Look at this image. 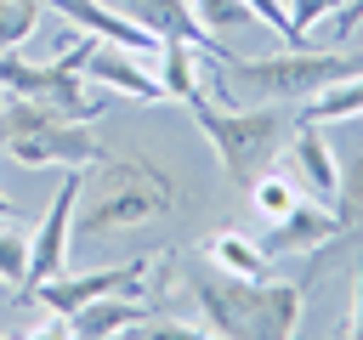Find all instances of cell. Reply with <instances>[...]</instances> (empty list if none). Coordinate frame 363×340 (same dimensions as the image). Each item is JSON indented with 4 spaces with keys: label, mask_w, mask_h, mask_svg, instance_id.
Here are the masks:
<instances>
[{
    "label": "cell",
    "mask_w": 363,
    "mask_h": 340,
    "mask_svg": "<svg viewBox=\"0 0 363 340\" xmlns=\"http://www.w3.org/2000/svg\"><path fill=\"white\" fill-rule=\"evenodd\" d=\"M0 215H17V204H11V198H6V193H0Z\"/></svg>",
    "instance_id": "24"
},
{
    "label": "cell",
    "mask_w": 363,
    "mask_h": 340,
    "mask_svg": "<svg viewBox=\"0 0 363 340\" xmlns=\"http://www.w3.org/2000/svg\"><path fill=\"white\" fill-rule=\"evenodd\" d=\"M79 193H85V170H68L62 187H57V198H51V210H45V221H40L34 238H28V272H23V289H34V283H45L51 272H62V261H68V238H74V204H79Z\"/></svg>",
    "instance_id": "7"
},
{
    "label": "cell",
    "mask_w": 363,
    "mask_h": 340,
    "mask_svg": "<svg viewBox=\"0 0 363 340\" xmlns=\"http://www.w3.org/2000/svg\"><path fill=\"white\" fill-rule=\"evenodd\" d=\"M284 159H289V181L301 187V198H318L335 210V187H340V164H335V147L323 142V130L312 119H295L289 142H284Z\"/></svg>",
    "instance_id": "9"
},
{
    "label": "cell",
    "mask_w": 363,
    "mask_h": 340,
    "mask_svg": "<svg viewBox=\"0 0 363 340\" xmlns=\"http://www.w3.org/2000/svg\"><path fill=\"white\" fill-rule=\"evenodd\" d=\"M130 23H142L147 34H159V40H187V45H204V51H221L210 34H204V23L193 17V0H113Z\"/></svg>",
    "instance_id": "13"
},
{
    "label": "cell",
    "mask_w": 363,
    "mask_h": 340,
    "mask_svg": "<svg viewBox=\"0 0 363 340\" xmlns=\"http://www.w3.org/2000/svg\"><path fill=\"white\" fill-rule=\"evenodd\" d=\"M346 334L363 340V255H357V272H352V323H346Z\"/></svg>",
    "instance_id": "22"
},
{
    "label": "cell",
    "mask_w": 363,
    "mask_h": 340,
    "mask_svg": "<svg viewBox=\"0 0 363 340\" xmlns=\"http://www.w3.org/2000/svg\"><path fill=\"white\" fill-rule=\"evenodd\" d=\"M0 91L45 102V108H57L68 119H96L102 113V96L91 91V79L74 74V68H62L57 57L51 62H23L17 51H0Z\"/></svg>",
    "instance_id": "6"
},
{
    "label": "cell",
    "mask_w": 363,
    "mask_h": 340,
    "mask_svg": "<svg viewBox=\"0 0 363 340\" xmlns=\"http://www.w3.org/2000/svg\"><path fill=\"white\" fill-rule=\"evenodd\" d=\"M147 272H153V261H125V266H102V272H79V278L51 272V278H45V283H34L28 295H34L51 317H62V323H68V312H79V306H85V300H96V295L142 289V283H147Z\"/></svg>",
    "instance_id": "8"
},
{
    "label": "cell",
    "mask_w": 363,
    "mask_h": 340,
    "mask_svg": "<svg viewBox=\"0 0 363 340\" xmlns=\"http://www.w3.org/2000/svg\"><path fill=\"white\" fill-rule=\"evenodd\" d=\"M340 187H335V215H340V232H357L363 238V136H352L340 153Z\"/></svg>",
    "instance_id": "14"
},
{
    "label": "cell",
    "mask_w": 363,
    "mask_h": 340,
    "mask_svg": "<svg viewBox=\"0 0 363 340\" xmlns=\"http://www.w3.org/2000/svg\"><path fill=\"white\" fill-rule=\"evenodd\" d=\"M40 6H51V11H62L79 34H96V40H113V45H130V51H147V57H159V34H147L142 23H130L119 6H108V0H40Z\"/></svg>",
    "instance_id": "12"
},
{
    "label": "cell",
    "mask_w": 363,
    "mask_h": 340,
    "mask_svg": "<svg viewBox=\"0 0 363 340\" xmlns=\"http://www.w3.org/2000/svg\"><path fill=\"white\" fill-rule=\"evenodd\" d=\"M244 193H250V210H255L261 221H278V215H289V210L301 204V187L289 181V170H261Z\"/></svg>",
    "instance_id": "17"
},
{
    "label": "cell",
    "mask_w": 363,
    "mask_h": 340,
    "mask_svg": "<svg viewBox=\"0 0 363 340\" xmlns=\"http://www.w3.org/2000/svg\"><path fill=\"white\" fill-rule=\"evenodd\" d=\"M357 119H363V113H357Z\"/></svg>",
    "instance_id": "26"
},
{
    "label": "cell",
    "mask_w": 363,
    "mask_h": 340,
    "mask_svg": "<svg viewBox=\"0 0 363 340\" xmlns=\"http://www.w3.org/2000/svg\"><path fill=\"white\" fill-rule=\"evenodd\" d=\"M216 57L233 74L244 102H306L323 85L363 74V51H306V45H295V51H278V57H227V51H216Z\"/></svg>",
    "instance_id": "4"
},
{
    "label": "cell",
    "mask_w": 363,
    "mask_h": 340,
    "mask_svg": "<svg viewBox=\"0 0 363 340\" xmlns=\"http://www.w3.org/2000/svg\"><path fill=\"white\" fill-rule=\"evenodd\" d=\"M6 295H11V283H6V278H0V300H6Z\"/></svg>",
    "instance_id": "25"
},
{
    "label": "cell",
    "mask_w": 363,
    "mask_h": 340,
    "mask_svg": "<svg viewBox=\"0 0 363 340\" xmlns=\"http://www.w3.org/2000/svg\"><path fill=\"white\" fill-rule=\"evenodd\" d=\"M335 238H340V215L329 204H318V198H301L289 215L261 227V249L267 255H318Z\"/></svg>",
    "instance_id": "10"
},
{
    "label": "cell",
    "mask_w": 363,
    "mask_h": 340,
    "mask_svg": "<svg viewBox=\"0 0 363 340\" xmlns=\"http://www.w3.org/2000/svg\"><path fill=\"white\" fill-rule=\"evenodd\" d=\"M40 23V0H0V51H17Z\"/></svg>",
    "instance_id": "20"
},
{
    "label": "cell",
    "mask_w": 363,
    "mask_h": 340,
    "mask_svg": "<svg viewBox=\"0 0 363 340\" xmlns=\"http://www.w3.org/2000/svg\"><path fill=\"white\" fill-rule=\"evenodd\" d=\"M153 312H159L153 295H142V289H113V295L85 300L79 312H68V334H79V340H113V334H130L136 323H147Z\"/></svg>",
    "instance_id": "11"
},
{
    "label": "cell",
    "mask_w": 363,
    "mask_h": 340,
    "mask_svg": "<svg viewBox=\"0 0 363 340\" xmlns=\"http://www.w3.org/2000/svg\"><path fill=\"white\" fill-rule=\"evenodd\" d=\"M295 11H289V28H295V45H301V28L306 23H318V17H335L340 11V0H289Z\"/></svg>",
    "instance_id": "21"
},
{
    "label": "cell",
    "mask_w": 363,
    "mask_h": 340,
    "mask_svg": "<svg viewBox=\"0 0 363 340\" xmlns=\"http://www.w3.org/2000/svg\"><path fill=\"white\" fill-rule=\"evenodd\" d=\"M176 210V181L153 159H102L91 198L74 204V238H108L130 232L142 221H159Z\"/></svg>",
    "instance_id": "2"
},
{
    "label": "cell",
    "mask_w": 363,
    "mask_h": 340,
    "mask_svg": "<svg viewBox=\"0 0 363 340\" xmlns=\"http://www.w3.org/2000/svg\"><path fill=\"white\" fill-rule=\"evenodd\" d=\"M363 23V0H340V11H335V34H352Z\"/></svg>",
    "instance_id": "23"
},
{
    "label": "cell",
    "mask_w": 363,
    "mask_h": 340,
    "mask_svg": "<svg viewBox=\"0 0 363 340\" xmlns=\"http://www.w3.org/2000/svg\"><path fill=\"white\" fill-rule=\"evenodd\" d=\"M0 153L17 159L23 170H45V164L85 170V164H102V147L85 130V119H68V113H57L45 102H28V96H11L0 108Z\"/></svg>",
    "instance_id": "5"
},
{
    "label": "cell",
    "mask_w": 363,
    "mask_h": 340,
    "mask_svg": "<svg viewBox=\"0 0 363 340\" xmlns=\"http://www.w3.org/2000/svg\"><path fill=\"white\" fill-rule=\"evenodd\" d=\"M204 255H210L221 272H233V278H272V255L261 249V238H244V232H216V238L204 244Z\"/></svg>",
    "instance_id": "15"
},
{
    "label": "cell",
    "mask_w": 363,
    "mask_h": 340,
    "mask_svg": "<svg viewBox=\"0 0 363 340\" xmlns=\"http://www.w3.org/2000/svg\"><path fill=\"white\" fill-rule=\"evenodd\" d=\"M193 17L204 23V34H238V28H255V6L250 0H193Z\"/></svg>",
    "instance_id": "18"
},
{
    "label": "cell",
    "mask_w": 363,
    "mask_h": 340,
    "mask_svg": "<svg viewBox=\"0 0 363 340\" xmlns=\"http://www.w3.org/2000/svg\"><path fill=\"white\" fill-rule=\"evenodd\" d=\"M159 91H164V102H193L204 85H199V62H193V45L187 40H164L159 45Z\"/></svg>",
    "instance_id": "16"
},
{
    "label": "cell",
    "mask_w": 363,
    "mask_h": 340,
    "mask_svg": "<svg viewBox=\"0 0 363 340\" xmlns=\"http://www.w3.org/2000/svg\"><path fill=\"white\" fill-rule=\"evenodd\" d=\"M187 108H193V125L216 147V159H221V170H227L233 187H250L261 170H272V159L284 153V142L295 130V119L284 113V102H250V108L227 102V108H216L199 91Z\"/></svg>",
    "instance_id": "3"
},
{
    "label": "cell",
    "mask_w": 363,
    "mask_h": 340,
    "mask_svg": "<svg viewBox=\"0 0 363 340\" xmlns=\"http://www.w3.org/2000/svg\"><path fill=\"white\" fill-rule=\"evenodd\" d=\"M23 272H28V232L11 215H0V278L11 289H23Z\"/></svg>",
    "instance_id": "19"
},
{
    "label": "cell",
    "mask_w": 363,
    "mask_h": 340,
    "mask_svg": "<svg viewBox=\"0 0 363 340\" xmlns=\"http://www.w3.org/2000/svg\"><path fill=\"white\" fill-rule=\"evenodd\" d=\"M199 323L233 340H289L301 329V289L272 278H233V272H193L187 278Z\"/></svg>",
    "instance_id": "1"
}]
</instances>
